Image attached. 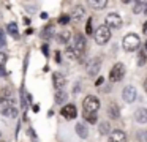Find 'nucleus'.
<instances>
[{"label": "nucleus", "instance_id": "obj_31", "mask_svg": "<svg viewBox=\"0 0 147 142\" xmlns=\"http://www.w3.org/2000/svg\"><path fill=\"white\" fill-rule=\"evenodd\" d=\"M55 60H57V63H60V52H55Z\"/></svg>", "mask_w": 147, "mask_h": 142}, {"label": "nucleus", "instance_id": "obj_9", "mask_svg": "<svg viewBox=\"0 0 147 142\" xmlns=\"http://www.w3.org/2000/svg\"><path fill=\"white\" fill-rule=\"evenodd\" d=\"M122 96H123V100L127 101V103H133V101L136 100V88H134L133 85H128V87H125Z\"/></svg>", "mask_w": 147, "mask_h": 142}, {"label": "nucleus", "instance_id": "obj_30", "mask_svg": "<svg viewBox=\"0 0 147 142\" xmlns=\"http://www.w3.org/2000/svg\"><path fill=\"white\" fill-rule=\"evenodd\" d=\"M41 49H43V54H45V55H48V54H49V47L46 46V44H45V46L41 47Z\"/></svg>", "mask_w": 147, "mask_h": 142}, {"label": "nucleus", "instance_id": "obj_8", "mask_svg": "<svg viewBox=\"0 0 147 142\" xmlns=\"http://www.w3.org/2000/svg\"><path fill=\"white\" fill-rule=\"evenodd\" d=\"M60 112L65 118H70V120L78 117V110H76V106H74V104H67V106H63Z\"/></svg>", "mask_w": 147, "mask_h": 142}, {"label": "nucleus", "instance_id": "obj_14", "mask_svg": "<svg viewBox=\"0 0 147 142\" xmlns=\"http://www.w3.org/2000/svg\"><path fill=\"white\" fill-rule=\"evenodd\" d=\"M76 133H78V136L82 137V139H86L87 136H89V129H87V126L84 125V123H78L76 125Z\"/></svg>", "mask_w": 147, "mask_h": 142}, {"label": "nucleus", "instance_id": "obj_7", "mask_svg": "<svg viewBox=\"0 0 147 142\" xmlns=\"http://www.w3.org/2000/svg\"><path fill=\"white\" fill-rule=\"evenodd\" d=\"M73 47L76 49V52L79 54V55H82L84 50H86V38H84L82 35H76V36H74Z\"/></svg>", "mask_w": 147, "mask_h": 142}, {"label": "nucleus", "instance_id": "obj_25", "mask_svg": "<svg viewBox=\"0 0 147 142\" xmlns=\"http://www.w3.org/2000/svg\"><path fill=\"white\" fill-rule=\"evenodd\" d=\"M109 129H111V126H109V123L108 122H103V123H100V133L101 134H109Z\"/></svg>", "mask_w": 147, "mask_h": 142}, {"label": "nucleus", "instance_id": "obj_19", "mask_svg": "<svg viewBox=\"0 0 147 142\" xmlns=\"http://www.w3.org/2000/svg\"><path fill=\"white\" fill-rule=\"evenodd\" d=\"M65 55H67L68 59H71V60H76V59H79V57H81L79 54L76 52V49H74L73 46H70L67 50H65Z\"/></svg>", "mask_w": 147, "mask_h": 142}, {"label": "nucleus", "instance_id": "obj_32", "mask_svg": "<svg viewBox=\"0 0 147 142\" xmlns=\"http://www.w3.org/2000/svg\"><path fill=\"white\" fill-rule=\"evenodd\" d=\"M0 76H7V71L3 69V66H0Z\"/></svg>", "mask_w": 147, "mask_h": 142}, {"label": "nucleus", "instance_id": "obj_39", "mask_svg": "<svg viewBox=\"0 0 147 142\" xmlns=\"http://www.w3.org/2000/svg\"><path fill=\"white\" fill-rule=\"evenodd\" d=\"M146 52H147V41H146Z\"/></svg>", "mask_w": 147, "mask_h": 142}, {"label": "nucleus", "instance_id": "obj_16", "mask_svg": "<svg viewBox=\"0 0 147 142\" xmlns=\"http://www.w3.org/2000/svg\"><path fill=\"white\" fill-rule=\"evenodd\" d=\"M54 33H55V27H54V25H48L46 28H43L41 36L45 38V40H49V38L54 36Z\"/></svg>", "mask_w": 147, "mask_h": 142}, {"label": "nucleus", "instance_id": "obj_38", "mask_svg": "<svg viewBox=\"0 0 147 142\" xmlns=\"http://www.w3.org/2000/svg\"><path fill=\"white\" fill-rule=\"evenodd\" d=\"M144 136H146V141H147V131H146V133H144Z\"/></svg>", "mask_w": 147, "mask_h": 142}, {"label": "nucleus", "instance_id": "obj_10", "mask_svg": "<svg viewBox=\"0 0 147 142\" xmlns=\"http://www.w3.org/2000/svg\"><path fill=\"white\" fill-rule=\"evenodd\" d=\"M109 142H127V134L120 129H115L109 134Z\"/></svg>", "mask_w": 147, "mask_h": 142}, {"label": "nucleus", "instance_id": "obj_21", "mask_svg": "<svg viewBox=\"0 0 147 142\" xmlns=\"http://www.w3.org/2000/svg\"><path fill=\"white\" fill-rule=\"evenodd\" d=\"M67 96H68V95L67 93H65V92L63 90H57V93H55V103H63V101L65 100H67Z\"/></svg>", "mask_w": 147, "mask_h": 142}, {"label": "nucleus", "instance_id": "obj_20", "mask_svg": "<svg viewBox=\"0 0 147 142\" xmlns=\"http://www.w3.org/2000/svg\"><path fill=\"white\" fill-rule=\"evenodd\" d=\"M2 114H3V117H18V110L14 109V107H5L3 110H2Z\"/></svg>", "mask_w": 147, "mask_h": 142}, {"label": "nucleus", "instance_id": "obj_5", "mask_svg": "<svg viewBox=\"0 0 147 142\" xmlns=\"http://www.w3.org/2000/svg\"><path fill=\"white\" fill-rule=\"evenodd\" d=\"M106 25L109 28H120L122 27V17L115 13H109L106 16Z\"/></svg>", "mask_w": 147, "mask_h": 142}, {"label": "nucleus", "instance_id": "obj_40", "mask_svg": "<svg viewBox=\"0 0 147 142\" xmlns=\"http://www.w3.org/2000/svg\"><path fill=\"white\" fill-rule=\"evenodd\" d=\"M0 41H2V33H0Z\"/></svg>", "mask_w": 147, "mask_h": 142}, {"label": "nucleus", "instance_id": "obj_24", "mask_svg": "<svg viewBox=\"0 0 147 142\" xmlns=\"http://www.w3.org/2000/svg\"><path fill=\"white\" fill-rule=\"evenodd\" d=\"M84 118L87 120L89 123H96V120H98V117H96V114H90V112H84Z\"/></svg>", "mask_w": 147, "mask_h": 142}, {"label": "nucleus", "instance_id": "obj_27", "mask_svg": "<svg viewBox=\"0 0 147 142\" xmlns=\"http://www.w3.org/2000/svg\"><path fill=\"white\" fill-rule=\"evenodd\" d=\"M86 33L87 35H92V19L87 21V25H86Z\"/></svg>", "mask_w": 147, "mask_h": 142}, {"label": "nucleus", "instance_id": "obj_36", "mask_svg": "<svg viewBox=\"0 0 147 142\" xmlns=\"http://www.w3.org/2000/svg\"><path fill=\"white\" fill-rule=\"evenodd\" d=\"M144 90L147 92V79H146V81H144Z\"/></svg>", "mask_w": 147, "mask_h": 142}, {"label": "nucleus", "instance_id": "obj_33", "mask_svg": "<svg viewBox=\"0 0 147 142\" xmlns=\"http://www.w3.org/2000/svg\"><path fill=\"white\" fill-rule=\"evenodd\" d=\"M142 32H144V35H147V21L144 22V27H142Z\"/></svg>", "mask_w": 147, "mask_h": 142}, {"label": "nucleus", "instance_id": "obj_6", "mask_svg": "<svg viewBox=\"0 0 147 142\" xmlns=\"http://www.w3.org/2000/svg\"><path fill=\"white\" fill-rule=\"evenodd\" d=\"M101 69V59H93L87 65V74L89 76H96Z\"/></svg>", "mask_w": 147, "mask_h": 142}, {"label": "nucleus", "instance_id": "obj_1", "mask_svg": "<svg viewBox=\"0 0 147 142\" xmlns=\"http://www.w3.org/2000/svg\"><path fill=\"white\" fill-rule=\"evenodd\" d=\"M93 38H95L96 44H106L109 40H111V28L108 25H100L96 28V32L93 33Z\"/></svg>", "mask_w": 147, "mask_h": 142}, {"label": "nucleus", "instance_id": "obj_23", "mask_svg": "<svg viewBox=\"0 0 147 142\" xmlns=\"http://www.w3.org/2000/svg\"><path fill=\"white\" fill-rule=\"evenodd\" d=\"M57 41H59V43H62V44H67L68 41H70V33H68V32L60 33V35L57 36Z\"/></svg>", "mask_w": 147, "mask_h": 142}, {"label": "nucleus", "instance_id": "obj_29", "mask_svg": "<svg viewBox=\"0 0 147 142\" xmlns=\"http://www.w3.org/2000/svg\"><path fill=\"white\" fill-rule=\"evenodd\" d=\"M5 62H7V54L3 52H0V66H3Z\"/></svg>", "mask_w": 147, "mask_h": 142}, {"label": "nucleus", "instance_id": "obj_22", "mask_svg": "<svg viewBox=\"0 0 147 142\" xmlns=\"http://www.w3.org/2000/svg\"><path fill=\"white\" fill-rule=\"evenodd\" d=\"M7 30L10 35H13V36L18 38V24H14V22H11V24L7 25Z\"/></svg>", "mask_w": 147, "mask_h": 142}, {"label": "nucleus", "instance_id": "obj_18", "mask_svg": "<svg viewBox=\"0 0 147 142\" xmlns=\"http://www.w3.org/2000/svg\"><path fill=\"white\" fill-rule=\"evenodd\" d=\"M146 5H147V2H144V0H141V2H134V6H133L134 14H138V13H144Z\"/></svg>", "mask_w": 147, "mask_h": 142}, {"label": "nucleus", "instance_id": "obj_34", "mask_svg": "<svg viewBox=\"0 0 147 142\" xmlns=\"http://www.w3.org/2000/svg\"><path fill=\"white\" fill-rule=\"evenodd\" d=\"M103 84V77H98L96 79V85H101Z\"/></svg>", "mask_w": 147, "mask_h": 142}, {"label": "nucleus", "instance_id": "obj_4", "mask_svg": "<svg viewBox=\"0 0 147 142\" xmlns=\"http://www.w3.org/2000/svg\"><path fill=\"white\" fill-rule=\"evenodd\" d=\"M123 74H125V66L122 65V63H115V65L112 66L111 73H109V81L111 82H119V81H122Z\"/></svg>", "mask_w": 147, "mask_h": 142}, {"label": "nucleus", "instance_id": "obj_28", "mask_svg": "<svg viewBox=\"0 0 147 142\" xmlns=\"http://www.w3.org/2000/svg\"><path fill=\"white\" fill-rule=\"evenodd\" d=\"M70 16H67V14H63V16H62V17L60 19H59V24H67V22H70Z\"/></svg>", "mask_w": 147, "mask_h": 142}, {"label": "nucleus", "instance_id": "obj_11", "mask_svg": "<svg viewBox=\"0 0 147 142\" xmlns=\"http://www.w3.org/2000/svg\"><path fill=\"white\" fill-rule=\"evenodd\" d=\"M52 82H54V87L57 88V90H63V87H65L63 74H60V73H54V74H52Z\"/></svg>", "mask_w": 147, "mask_h": 142}, {"label": "nucleus", "instance_id": "obj_3", "mask_svg": "<svg viewBox=\"0 0 147 142\" xmlns=\"http://www.w3.org/2000/svg\"><path fill=\"white\" fill-rule=\"evenodd\" d=\"M82 106H84V110H86V112L96 114L101 104H100V100H98L96 96H93V95H89V96H86V100H84Z\"/></svg>", "mask_w": 147, "mask_h": 142}, {"label": "nucleus", "instance_id": "obj_17", "mask_svg": "<svg viewBox=\"0 0 147 142\" xmlns=\"http://www.w3.org/2000/svg\"><path fill=\"white\" fill-rule=\"evenodd\" d=\"M89 5L92 8H96V9H101L108 5V0H89Z\"/></svg>", "mask_w": 147, "mask_h": 142}, {"label": "nucleus", "instance_id": "obj_12", "mask_svg": "<svg viewBox=\"0 0 147 142\" xmlns=\"http://www.w3.org/2000/svg\"><path fill=\"white\" fill-rule=\"evenodd\" d=\"M70 17H71V21L79 22L81 19L84 17V8H82L81 5H76V6L73 8V11H71V16H70Z\"/></svg>", "mask_w": 147, "mask_h": 142}, {"label": "nucleus", "instance_id": "obj_2", "mask_svg": "<svg viewBox=\"0 0 147 142\" xmlns=\"http://www.w3.org/2000/svg\"><path fill=\"white\" fill-rule=\"evenodd\" d=\"M139 44H141V40H139V36H138L136 33H128L127 36L123 38V41H122V46H123V49L125 50H136L138 47H139Z\"/></svg>", "mask_w": 147, "mask_h": 142}, {"label": "nucleus", "instance_id": "obj_26", "mask_svg": "<svg viewBox=\"0 0 147 142\" xmlns=\"http://www.w3.org/2000/svg\"><path fill=\"white\" fill-rule=\"evenodd\" d=\"M138 60H139V62H138V65H139V66H142L144 63L147 62V59H146V50H142V52H139V59H138Z\"/></svg>", "mask_w": 147, "mask_h": 142}, {"label": "nucleus", "instance_id": "obj_15", "mask_svg": "<svg viewBox=\"0 0 147 142\" xmlns=\"http://www.w3.org/2000/svg\"><path fill=\"white\" fill-rule=\"evenodd\" d=\"M108 114H109V117L111 118H119V106L115 103H111L109 104V107H108Z\"/></svg>", "mask_w": 147, "mask_h": 142}, {"label": "nucleus", "instance_id": "obj_37", "mask_svg": "<svg viewBox=\"0 0 147 142\" xmlns=\"http://www.w3.org/2000/svg\"><path fill=\"white\" fill-rule=\"evenodd\" d=\"M144 13H146V14H147V5H146V9H144Z\"/></svg>", "mask_w": 147, "mask_h": 142}, {"label": "nucleus", "instance_id": "obj_35", "mask_svg": "<svg viewBox=\"0 0 147 142\" xmlns=\"http://www.w3.org/2000/svg\"><path fill=\"white\" fill-rule=\"evenodd\" d=\"M10 93H11L10 88H5V90H3V95H10Z\"/></svg>", "mask_w": 147, "mask_h": 142}, {"label": "nucleus", "instance_id": "obj_13", "mask_svg": "<svg viewBox=\"0 0 147 142\" xmlns=\"http://www.w3.org/2000/svg\"><path fill=\"white\" fill-rule=\"evenodd\" d=\"M134 118H136V122H139V123H146L147 122V109L139 107V109L134 112Z\"/></svg>", "mask_w": 147, "mask_h": 142}]
</instances>
